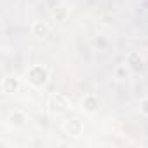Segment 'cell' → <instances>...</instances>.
<instances>
[{
	"mask_svg": "<svg viewBox=\"0 0 148 148\" xmlns=\"http://www.w3.org/2000/svg\"><path fill=\"white\" fill-rule=\"evenodd\" d=\"M26 80H28L30 86L40 89V87H44V86L49 82V70H47L45 66L35 64V66H32V68L28 70V73H26Z\"/></svg>",
	"mask_w": 148,
	"mask_h": 148,
	"instance_id": "obj_1",
	"label": "cell"
},
{
	"mask_svg": "<svg viewBox=\"0 0 148 148\" xmlns=\"http://www.w3.org/2000/svg\"><path fill=\"white\" fill-rule=\"evenodd\" d=\"M125 64L131 68L132 73H139L143 70V58L139 56V52H129L127 58H125Z\"/></svg>",
	"mask_w": 148,
	"mask_h": 148,
	"instance_id": "obj_3",
	"label": "cell"
},
{
	"mask_svg": "<svg viewBox=\"0 0 148 148\" xmlns=\"http://www.w3.org/2000/svg\"><path fill=\"white\" fill-rule=\"evenodd\" d=\"M139 110H141V113H143V115H146V117H148V98L141 99V103H139Z\"/></svg>",
	"mask_w": 148,
	"mask_h": 148,
	"instance_id": "obj_11",
	"label": "cell"
},
{
	"mask_svg": "<svg viewBox=\"0 0 148 148\" xmlns=\"http://www.w3.org/2000/svg\"><path fill=\"white\" fill-rule=\"evenodd\" d=\"M32 33H33V37H37V38H47L49 33H51V28H49L47 23L37 21V23H33V26H32Z\"/></svg>",
	"mask_w": 148,
	"mask_h": 148,
	"instance_id": "obj_7",
	"label": "cell"
},
{
	"mask_svg": "<svg viewBox=\"0 0 148 148\" xmlns=\"http://www.w3.org/2000/svg\"><path fill=\"white\" fill-rule=\"evenodd\" d=\"M52 16H54V19H56V21L63 23V21H66V18H68V9H66L64 5H58V7H54Z\"/></svg>",
	"mask_w": 148,
	"mask_h": 148,
	"instance_id": "obj_10",
	"label": "cell"
},
{
	"mask_svg": "<svg viewBox=\"0 0 148 148\" xmlns=\"http://www.w3.org/2000/svg\"><path fill=\"white\" fill-rule=\"evenodd\" d=\"M129 73H131V68H129L127 64H119V66H115V70H113V77H115L117 80H125V79L129 77Z\"/></svg>",
	"mask_w": 148,
	"mask_h": 148,
	"instance_id": "obj_9",
	"label": "cell"
},
{
	"mask_svg": "<svg viewBox=\"0 0 148 148\" xmlns=\"http://www.w3.org/2000/svg\"><path fill=\"white\" fill-rule=\"evenodd\" d=\"M82 110L84 112H87V113H94V112H98V108H99V99L94 96V94H87V96H84V99H82Z\"/></svg>",
	"mask_w": 148,
	"mask_h": 148,
	"instance_id": "obj_5",
	"label": "cell"
},
{
	"mask_svg": "<svg viewBox=\"0 0 148 148\" xmlns=\"http://www.w3.org/2000/svg\"><path fill=\"white\" fill-rule=\"evenodd\" d=\"M26 120H28L26 113H25V112H19V110L11 112V115L7 117V124L12 125V127H23V125L26 124Z\"/></svg>",
	"mask_w": 148,
	"mask_h": 148,
	"instance_id": "obj_6",
	"label": "cell"
},
{
	"mask_svg": "<svg viewBox=\"0 0 148 148\" xmlns=\"http://www.w3.org/2000/svg\"><path fill=\"white\" fill-rule=\"evenodd\" d=\"M2 91L5 94H14L19 91V79L16 77H5L2 82Z\"/></svg>",
	"mask_w": 148,
	"mask_h": 148,
	"instance_id": "obj_8",
	"label": "cell"
},
{
	"mask_svg": "<svg viewBox=\"0 0 148 148\" xmlns=\"http://www.w3.org/2000/svg\"><path fill=\"white\" fill-rule=\"evenodd\" d=\"M63 127H64V132L68 136H73V138L80 136L82 134V129H84V125H82V122L79 119H70V120H66Z\"/></svg>",
	"mask_w": 148,
	"mask_h": 148,
	"instance_id": "obj_4",
	"label": "cell"
},
{
	"mask_svg": "<svg viewBox=\"0 0 148 148\" xmlns=\"http://www.w3.org/2000/svg\"><path fill=\"white\" fill-rule=\"evenodd\" d=\"M51 108L54 113H64L68 108H70V99L64 96V94H54L52 99H51Z\"/></svg>",
	"mask_w": 148,
	"mask_h": 148,
	"instance_id": "obj_2",
	"label": "cell"
}]
</instances>
